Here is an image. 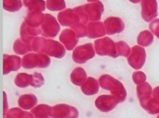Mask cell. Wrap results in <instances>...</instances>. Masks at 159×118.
I'll return each instance as SVG.
<instances>
[{
    "mask_svg": "<svg viewBox=\"0 0 159 118\" xmlns=\"http://www.w3.org/2000/svg\"><path fill=\"white\" fill-rule=\"evenodd\" d=\"M98 80L101 88L110 91L112 95L119 99L120 103L125 101L127 98V91L120 81L109 74H103Z\"/></svg>",
    "mask_w": 159,
    "mask_h": 118,
    "instance_id": "1",
    "label": "cell"
},
{
    "mask_svg": "<svg viewBox=\"0 0 159 118\" xmlns=\"http://www.w3.org/2000/svg\"><path fill=\"white\" fill-rule=\"evenodd\" d=\"M51 64V59L45 53H29L22 58V66L24 69L30 70L34 68H47Z\"/></svg>",
    "mask_w": 159,
    "mask_h": 118,
    "instance_id": "2",
    "label": "cell"
},
{
    "mask_svg": "<svg viewBox=\"0 0 159 118\" xmlns=\"http://www.w3.org/2000/svg\"><path fill=\"white\" fill-rule=\"evenodd\" d=\"M94 46L97 55L102 57L107 56L112 58L118 57L116 43H114V41L110 37L104 36L102 38L97 39L94 42Z\"/></svg>",
    "mask_w": 159,
    "mask_h": 118,
    "instance_id": "3",
    "label": "cell"
},
{
    "mask_svg": "<svg viewBox=\"0 0 159 118\" xmlns=\"http://www.w3.org/2000/svg\"><path fill=\"white\" fill-rule=\"evenodd\" d=\"M96 54L94 45L91 43H85L75 48L72 53V60L78 64H83L93 59Z\"/></svg>",
    "mask_w": 159,
    "mask_h": 118,
    "instance_id": "4",
    "label": "cell"
},
{
    "mask_svg": "<svg viewBox=\"0 0 159 118\" xmlns=\"http://www.w3.org/2000/svg\"><path fill=\"white\" fill-rule=\"evenodd\" d=\"M61 29L57 19L49 13H45L44 20L41 25V35L45 38H54Z\"/></svg>",
    "mask_w": 159,
    "mask_h": 118,
    "instance_id": "5",
    "label": "cell"
},
{
    "mask_svg": "<svg viewBox=\"0 0 159 118\" xmlns=\"http://www.w3.org/2000/svg\"><path fill=\"white\" fill-rule=\"evenodd\" d=\"M50 116L51 118H78L79 112L75 107L66 103H59L51 107Z\"/></svg>",
    "mask_w": 159,
    "mask_h": 118,
    "instance_id": "6",
    "label": "cell"
},
{
    "mask_svg": "<svg viewBox=\"0 0 159 118\" xmlns=\"http://www.w3.org/2000/svg\"><path fill=\"white\" fill-rule=\"evenodd\" d=\"M146 51L144 47L139 46H134L131 48V53L127 57L128 64L133 69L139 70L144 65L146 61Z\"/></svg>",
    "mask_w": 159,
    "mask_h": 118,
    "instance_id": "7",
    "label": "cell"
},
{
    "mask_svg": "<svg viewBox=\"0 0 159 118\" xmlns=\"http://www.w3.org/2000/svg\"><path fill=\"white\" fill-rule=\"evenodd\" d=\"M120 103L119 99L112 94L101 95L95 100V106L101 112L107 113L113 111Z\"/></svg>",
    "mask_w": 159,
    "mask_h": 118,
    "instance_id": "8",
    "label": "cell"
},
{
    "mask_svg": "<svg viewBox=\"0 0 159 118\" xmlns=\"http://www.w3.org/2000/svg\"><path fill=\"white\" fill-rule=\"evenodd\" d=\"M141 6V17L145 22H152L158 16L157 0H142Z\"/></svg>",
    "mask_w": 159,
    "mask_h": 118,
    "instance_id": "9",
    "label": "cell"
},
{
    "mask_svg": "<svg viewBox=\"0 0 159 118\" xmlns=\"http://www.w3.org/2000/svg\"><path fill=\"white\" fill-rule=\"evenodd\" d=\"M57 21L61 26L66 27H71L74 25L80 23V19L74 9H66L61 11L57 14Z\"/></svg>",
    "mask_w": 159,
    "mask_h": 118,
    "instance_id": "10",
    "label": "cell"
},
{
    "mask_svg": "<svg viewBox=\"0 0 159 118\" xmlns=\"http://www.w3.org/2000/svg\"><path fill=\"white\" fill-rule=\"evenodd\" d=\"M107 35L120 33L125 29V24L122 19L116 16H110L103 22Z\"/></svg>",
    "mask_w": 159,
    "mask_h": 118,
    "instance_id": "11",
    "label": "cell"
},
{
    "mask_svg": "<svg viewBox=\"0 0 159 118\" xmlns=\"http://www.w3.org/2000/svg\"><path fill=\"white\" fill-rule=\"evenodd\" d=\"M43 53L54 58L61 59L66 53V48L60 42L49 39Z\"/></svg>",
    "mask_w": 159,
    "mask_h": 118,
    "instance_id": "12",
    "label": "cell"
},
{
    "mask_svg": "<svg viewBox=\"0 0 159 118\" xmlns=\"http://www.w3.org/2000/svg\"><path fill=\"white\" fill-rule=\"evenodd\" d=\"M85 12L89 18L90 22L100 21L104 12V6L102 2L97 1L84 5Z\"/></svg>",
    "mask_w": 159,
    "mask_h": 118,
    "instance_id": "13",
    "label": "cell"
},
{
    "mask_svg": "<svg viewBox=\"0 0 159 118\" xmlns=\"http://www.w3.org/2000/svg\"><path fill=\"white\" fill-rule=\"evenodd\" d=\"M22 66V59L17 55H3V74L6 75L12 71H18Z\"/></svg>",
    "mask_w": 159,
    "mask_h": 118,
    "instance_id": "14",
    "label": "cell"
},
{
    "mask_svg": "<svg viewBox=\"0 0 159 118\" xmlns=\"http://www.w3.org/2000/svg\"><path fill=\"white\" fill-rule=\"evenodd\" d=\"M59 40L68 51L74 50L79 43V38H78L77 35L71 29H64L61 32Z\"/></svg>",
    "mask_w": 159,
    "mask_h": 118,
    "instance_id": "15",
    "label": "cell"
},
{
    "mask_svg": "<svg viewBox=\"0 0 159 118\" xmlns=\"http://www.w3.org/2000/svg\"><path fill=\"white\" fill-rule=\"evenodd\" d=\"M88 29V36L89 39H99L102 38L107 35L104 23L100 21L89 22L87 25Z\"/></svg>",
    "mask_w": 159,
    "mask_h": 118,
    "instance_id": "16",
    "label": "cell"
},
{
    "mask_svg": "<svg viewBox=\"0 0 159 118\" xmlns=\"http://www.w3.org/2000/svg\"><path fill=\"white\" fill-rule=\"evenodd\" d=\"M141 107L147 111L149 114L155 115L159 114V101L153 96H148L139 99Z\"/></svg>",
    "mask_w": 159,
    "mask_h": 118,
    "instance_id": "17",
    "label": "cell"
},
{
    "mask_svg": "<svg viewBox=\"0 0 159 118\" xmlns=\"http://www.w3.org/2000/svg\"><path fill=\"white\" fill-rule=\"evenodd\" d=\"M45 14H43L40 11H32L29 12V13L25 17L24 22L28 26L34 29L41 28L42 23L44 20Z\"/></svg>",
    "mask_w": 159,
    "mask_h": 118,
    "instance_id": "18",
    "label": "cell"
},
{
    "mask_svg": "<svg viewBox=\"0 0 159 118\" xmlns=\"http://www.w3.org/2000/svg\"><path fill=\"white\" fill-rule=\"evenodd\" d=\"M37 97L33 94H23L18 98V105L24 111H28L35 107L37 104Z\"/></svg>",
    "mask_w": 159,
    "mask_h": 118,
    "instance_id": "19",
    "label": "cell"
},
{
    "mask_svg": "<svg viewBox=\"0 0 159 118\" xmlns=\"http://www.w3.org/2000/svg\"><path fill=\"white\" fill-rule=\"evenodd\" d=\"M99 80L92 77H88L86 81L81 86V91L86 96L95 95L99 92Z\"/></svg>",
    "mask_w": 159,
    "mask_h": 118,
    "instance_id": "20",
    "label": "cell"
},
{
    "mask_svg": "<svg viewBox=\"0 0 159 118\" xmlns=\"http://www.w3.org/2000/svg\"><path fill=\"white\" fill-rule=\"evenodd\" d=\"M87 74L85 70L82 67L75 68L71 73L70 80L71 83L75 86H81L87 80Z\"/></svg>",
    "mask_w": 159,
    "mask_h": 118,
    "instance_id": "21",
    "label": "cell"
},
{
    "mask_svg": "<svg viewBox=\"0 0 159 118\" xmlns=\"http://www.w3.org/2000/svg\"><path fill=\"white\" fill-rule=\"evenodd\" d=\"M13 51L17 55H26L33 51L32 44L23 42L21 39H17L13 44Z\"/></svg>",
    "mask_w": 159,
    "mask_h": 118,
    "instance_id": "22",
    "label": "cell"
},
{
    "mask_svg": "<svg viewBox=\"0 0 159 118\" xmlns=\"http://www.w3.org/2000/svg\"><path fill=\"white\" fill-rule=\"evenodd\" d=\"M23 6L30 11L43 12L46 9V2L43 0H23Z\"/></svg>",
    "mask_w": 159,
    "mask_h": 118,
    "instance_id": "23",
    "label": "cell"
},
{
    "mask_svg": "<svg viewBox=\"0 0 159 118\" xmlns=\"http://www.w3.org/2000/svg\"><path fill=\"white\" fill-rule=\"evenodd\" d=\"M51 107L48 104H39L31 109L30 112L34 115V118H51Z\"/></svg>",
    "mask_w": 159,
    "mask_h": 118,
    "instance_id": "24",
    "label": "cell"
},
{
    "mask_svg": "<svg viewBox=\"0 0 159 118\" xmlns=\"http://www.w3.org/2000/svg\"><path fill=\"white\" fill-rule=\"evenodd\" d=\"M154 41V34L149 30H143L138 35L137 42L142 47L151 46Z\"/></svg>",
    "mask_w": 159,
    "mask_h": 118,
    "instance_id": "25",
    "label": "cell"
},
{
    "mask_svg": "<svg viewBox=\"0 0 159 118\" xmlns=\"http://www.w3.org/2000/svg\"><path fill=\"white\" fill-rule=\"evenodd\" d=\"M48 40L43 36H37L34 40L32 43V49L34 53H43L46 49Z\"/></svg>",
    "mask_w": 159,
    "mask_h": 118,
    "instance_id": "26",
    "label": "cell"
},
{
    "mask_svg": "<svg viewBox=\"0 0 159 118\" xmlns=\"http://www.w3.org/2000/svg\"><path fill=\"white\" fill-rule=\"evenodd\" d=\"M16 86L20 88H26L30 83V75L26 73H20L17 74L14 80Z\"/></svg>",
    "mask_w": 159,
    "mask_h": 118,
    "instance_id": "27",
    "label": "cell"
},
{
    "mask_svg": "<svg viewBox=\"0 0 159 118\" xmlns=\"http://www.w3.org/2000/svg\"><path fill=\"white\" fill-rule=\"evenodd\" d=\"M23 3L21 0H3V9L10 12H15L21 9Z\"/></svg>",
    "mask_w": 159,
    "mask_h": 118,
    "instance_id": "28",
    "label": "cell"
},
{
    "mask_svg": "<svg viewBox=\"0 0 159 118\" xmlns=\"http://www.w3.org/2000/svg\"><path fill=\"white\" fill-rule=\"evenodd\" d=\"M46 7L52 12L63 11L66 8V4L65 0H46Z\"/></svg>",
    "mask_w": 159,
    "mask_h": 118,
    "instance_id": "29",
    "label": "cell"
},
{
    "mask_svg": "<svg viewBox=\"0 0 159 118\" xmlns=\"http://www.w3.org/2000/svg\"><path fill=\"white\" fill-rule=\"evenodd\" d=\"M136 91L138 99L148 97V96H152V93H153V89H152V86L148 82L137 86Z\"/></svg>",
    "mask_w": 159,
    "mask_h": 118,
    "instance_id": "30",
    "label": "cell"
},
{
    "mask_svg": "<svg viewBox=\"0 0 159 118\" xmlns=\"http://www.w3.org/2000/svg\"><path fill=\"white\" fill-rule=\"evenodd\" d=\"M116 49H117L118 57H128L131 53V49L126 42L119 41L116 43Z\"/></svg>",
    "mask_w": 159,
    "mask_h": 118,
    "instance_id": "31",
    "label": "cell"
},
{
    "mask_svg": "<svg viewBox=\"0 0 159 118\" xmlns=\"http://www.w3.org/2000/svg\"><path fill=\"white\" fill-rule=\"evenodd\" d=\"M44 84V78L40 73H34L30 74V86L34 88H39Z\"/></svg>",
    "mask_w": 159,
    "mask_h": 118,
    "instance_id": "32",
    "label": "cell"
},
{
    "mask_svg": "<svg viewBox=\"0 0 159 118\" xmlns=\"http://www.w3.org/2000/svg\"><path fill=\"white\" fill-rule=\"evenodd\" d=\"M71 29L74 30L79 39L83 38L88 36V29H87V26H85V25L83 23H77L71 26Z\"/></svg>",
    "mask_w": 159,
    "mask_h": 118,
    "instance_id": "33",
    "label": "cell"
},
{
    "mask_svg": "<svg viewBox=\"0 0 159 118\" xmlns=\"http://www.w3.org/2000/svg\"><path fill=\"white\" fill-rule=\"evenodd\" d=\"M74 10L78 15V16H79L81 23H83V24L85 25L89 23V18L88 15L85 12V9H84V5L74 8Z\"/></svg>",
    "mask_w": 159,
    "mask_h": 118,
    "instance_id": "34",
    "label": "cell"
},
{
    "mask_svg": "<svg viewBox=\"0 0 159 118\" xmlns=\"http://www.w3.org/2000/svg\"><path fill=\"white\" fill-rule=\"evenodd\" d=\"M132 80H133L134 83L138 86L142 83H145L146 80H147V76L144 72L140 70H136L133 74H132Z\"/></svg>",
    "mask_w": 159,
    "mask_h": 118,
    "instance_id": "35",
    "label": "cell"
},
{
    "mask_svg": "<svg viewBox=\"0 0 159 118\" xmlns=\"http://www.w3.org/2000/svg\"><path fill=\"white\" fill-rule=\"evenodd\" d=\"M24 110L20 107H13L9 110L6 114V118H20Z\"/></svg>",
    "mask_w": 159,
    "mask_h": 118,
    "instance_id": "36",
    "label": "cell"
},
{
    "mask_svg": "<svg viewBox=\"0 0 159 118\" xmlns=\"http://www.w3.org/2000/svg\"><path fill=\"white\" fill-rule=\"evenodd\" d=\"M149 29L159 40V19H155L151 22L149 24Z\"/></svg>",
    "mask_w": 159,
    "mask_h": 118,
    "instance_id": "37",
    "label": "cell"
},
{
    "mask_svg": "<svg viewBox=\"0 0 159 118\" xmlns=\"http://www.w3.org/2000/svg\"><path fill=\"white\" fill-rule=\"evenodd\" d=\"M8 111H9V107H8L7 95L6 92H3V115L4 117H6Z\"/></svg>",
    "mask_w": 159,
    "mask_h": 118,
    "instance_id": "38",
    "label": "cell"
},
{
    "mask_svg": "<svg viewBox=\"0 0 159 118\" xmlns=\"http://www.w3.org/2000/svg\"><path fill=\"white\" fill-rule=\"evenodd\" d=\"M20 118H34V115L31 114V112H28V111H24L23 112V114H21Z\"/></svg>",
    "mask_w": 159,
    "mask_h": 118,
    "instance_id": "39",
    "label": "cell"
},
{
    "mask_svg": "<svg viewBox=\"0 0 159 118\" xmlns=\"http://www.w3.org/2000/svg\"><path fill=\"white\" fill-rule=\"evenodd\" d=\"M152 96L156 99L157 100L159 101V86H156L155 89H153V93H152Z\"/></svg>",
    "mask_w": 159,
    "mask_h": 118,
    "instance_id": "40",
    "label": "cell"
},
{
    "mask_svg": "<svg viewBox=\"0 0 159 118\" xmlns=\"http://www.w3.org/2000/svg\"><path fill=\"white\" fill-rule=\"evenodd\" d=\"M129 1H130V2H132V3H135V4H136V3H139V2H141L142 1V0H129Z\"/></svg>",
    "mask_w": 159,
    "mask_h": 118,
    "instance_id": "41",
    "label": "cell"
},
{
    "mask_svg": "<svg viewBox=\"0 0 159 118\" xmlns=\"http://www.w3.org/2000/svg\"><path fill=\"white\" fill-rule=\"evenodd\" d=\"M97 1H99V0H87V2H94Z\"/></svg>",
    "mask_w": 159,
    "mask_h": 118,
    "instance_id": "42",
    "label": "cell"
},
{
    "mask_svg": "<svg viewBox=\"0 0 159 118\" xmlns=\"http://www.w3.org/2000/svg\"><path fill=\"white\" fill-rule=\"evenodd\" d=\"M157 118H159V114H158V117H157Z\"/></svg>",
    "mask_w": 159,
    "mask_h": 118,
    "instance_id": "43",
    "label": "cell"
},
{
    "mask_svg": "<svg viewBox=\"0 0 159 118\" xmlns=\"http://www.w3.org/2000/svg\"><path fill=\"white\" fill-rule=\"evenodd\" d=\"M4 118H6V117H4Z\"/></svg>",
    "mask_w": 159,
    "mask_h": 118,
    "instance_id": "44",
    "label": "cell"
}]
</instances>
